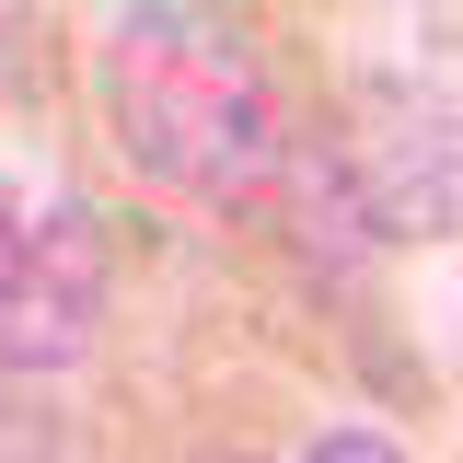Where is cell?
I'll return each instance as SVG.
<instances>
[{
  "instance_id": "6da1fadb",
  "label": "cell",
  "mask_w": 463,
  "mask_h": 463,
  "mask_svg": "<svg viewBox=\"0 0 463 463\" xmlns=\"http://www.w3.org/2000/svg\"><path fill=\"white\" fill-rule=\"evenodd\" d=\"M93 105H105L116 163L163 197L232 209L279 174V116L255 81V47L197 0H128L93 47Z\"/></svg>"
},
{
  "instance_id": "7a4b0ae2",
  "label": "cell",
  "mask_w": 463,
  "mask_h": 463,
  "mask_svg": "<svg viewBox=\"0 0 463 463\" xmlns=\"http://www.w3.org/2000/svg\"><path fill=\"white\" fill-rule=\"evenodd\" d=\"M347 185L383 232H417V243L463 232V105L417 81H371L347 105Z\"/></svg>"
},
{
  "instance_id": "3957f363",
  "label": "cell",
  "mask_w": 463,
  "mask_h": 463,
  "mask_svg": "<svg viewBox=\"0 0 463 463\" xmlns=\"http://www.w3.org/2000/svg\"><path fill=\"white\" fill-rule=\"evenodd\" d=\"M93 325H105V232L81 209H35L24 267L0 279V371L12 383H58V371H81Z\"/></svg>"
},
{
  "instance_id": "277c9868",
  "label": "cell",
  "mask_w": 463,
  "mask_h": 463,
  "mask_svg": "<svg viewBox=\"0 0 463 463\" xmlns=\"http://www.w3.org/2000/svg\"><path fill=\"white\" fill-rule=\"evenodd\" d=\"M0 463H93V440L47 394H0Z\"/></svg>"
},
{
  "instance_id": "5b68a950",
  "label": "cell",
  "mask_w": 463,
  "mask_h": 463,
  "mask_svg": "<svg viewBox=\"0 0 463 463\" xmlns=\"http://www.w3.org/2000/svg\"><path fill=\"white\" fill-rule=\"evenodd\" d=\"M301 463H405V452L383 440V429H325V440H313Z\"/></svg>"
},
{
  "instance_id": "8992f818",
  "label": "cell",
  "mask_w": 463,
  "mask_h": 463,
  "mask_svg": "<svg viewBox=\"0 0 463 463\" xmlns=\"http://www.w3.org/2000/svg\"><path fill=\"white\" fill-rule=\"evenodd\" d=\"M24 243H35V209H24V197H12V185H0V279H12V267H24Z\"/></svg>"
}]
</instances>
